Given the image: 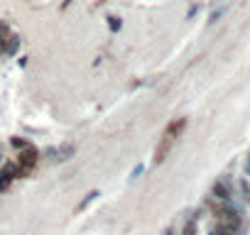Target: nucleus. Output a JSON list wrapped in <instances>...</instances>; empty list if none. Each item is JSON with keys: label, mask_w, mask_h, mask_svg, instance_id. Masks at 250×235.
Returning a JSON list of instances; mask_svg holds the SVG:
<instances>
[{"label": "nucleus", "mask_w": 250, "mask_h": 235, "mask_svg": "<svg viewBox=\"0 0 250 235\" xmlns=\"http://www.w3.org/2000/svg\"><path fill=\"white\" fill-rule=\"evenodd\" d=\"M15 162L20 164V169H22L25 174H30V172L40 164V150L30 145V147H25V150L18 152V159H15Z\"/></svg>", "instance_id": "f257e3e1"}, {"label": "nucleus", "mask_w": 250, "mask_h": 235, "mask_svg": "<svg viewBox=\"0 0 250 235\" xmlns=\"http://www.w3.org/2000/svg\"><path fill=\"white\" fill-rule=\"evenodd\" d=\"M172 147H174V137H169V135H162V140H160V145L155 147V157H152V162H155V167L157 164H162L167 157H169V152H172Z\"/></svg>", "instance_id": "f03ea898"}, {"label": "nucleus", "mask_w": 250, "mask_h": 235, "mask_svg": "<svg viewBox=\"0 0 250 235\" xmlns=\"http://www.w3.org/2000/svg\"><path fill=\"white\" fill-rule=\"evenodd\" d=\"M211 194H213V198H216V201H230V198H233V191H230V186H228V181H226V179L216 181V184L211 186Z\"/></svg>", "instance_id": "7ed1b4c3"}, {"label": "nucleus", "mask_w": 250, "mask_h": 235, "mask_svg": "<svg viewBox=\"0 0 250 235\" xmlns=\"http://www.w3.org/2000/svg\"><path fill=\"white\" fill-rule=\"evenodd\" d=\"M47 155H57V157H54L57 162H69V159L76 155V145L66 142V145H62V147H57V150H47Z\"/></svg>", "instance_id": "20e7f679"}, {"label": "nucleus", "mask_w": 250, "mask_h": 235, "mask_svg": "<svg viewBox=\"0 0 250 235\" xmlns=\"http://www.w3.org/2000/svg\"><path fill=\"white\" fill-rule=\"evenodd\" d=\"M187 123H189V120H187V118H177V120H172V123L167 125V130H165V135H169V137H174V140H177V137H179V135L184 133V128H187Z\"/></svg>", "instance_id": "39448f33"}, {"label": "nucleus", "mask_w": 250, "mask_h": 235, "mask_svg": "<svg viewBox=\"0 0 250 235\" xmlns=\"http://www.w3.org/2000/svg\"><path fill=\"white\" fill-rule=\"evenodd\" d=\"M3 172H5L10 179H22V176H27V174L20 169V164H18V162H10V164H5V167H3Z\"/></svg>", "instance_id": "423d86ee"}, {"label": "nucleus", "mask_w": 250, "mask_h": 235, "mask_svg": "<svg viewBox=\"0 0 250 235\" xmlns=\"http://www.w3.org/2000/svg\"><path fill=\"white\" fill-rule=\"evenodd\" d=\"M18 49H20V35H8V52H5V57H15L18 54Z\"/></svg>", "instance_id": "0eeeda50"}, {"label": "nucleus", "mask_w": 250, "mask_h": 235, "mask_svg": "<svg viewBox=\"0 0 250 235\" xmlns=\"http://www.w3.org/2000/svg\"><path fill=\"white\" fill-rule=\"evenodd\" d=\"M238 191H240L243 201H245V203H250V179L240 176V179H238Z\"/></svg>", "instance_id": "6e6552de"}, {"label": "nucleus", "mask_w": 250, "mask_h": 235, "mask_svg": "<svg viewBox=\"0 0 250 235\" xmlns=\"http://www.w3.org/2000/svg\"><path fill=\"white\" fill-rule=\"evenodd\" d=\"M182 235H199V220L191 215L187 223H184V228H182Z\"/></svg>", "instance_id": "1a4fd4ad"}, {"label": "nucleus", "mask_w": 250, "mask_h": 235, "mask_svg": "<svg viewBox=\"0 0 250 235\" xmlns=\"http://www.w3.org/2000/svg\"><path fill=\"white\" fill-rule=\"evenodd\" d=\"M98 196H101V191H96V189H93V191H88V194L83 196V201H81V203L76 206V211H83V208H86V206H88L91 201H96Z\"/></svg>", "instance_id": "9d476101"}, {"label": "nucleus", "mask_w": 250, "mask_h": 235, "mask_svg": "<svg viewBox=\"0 0 250 235\" xmlns=\"http://www.w3.org/2000/svg\"><path fill=\"white\" fill-rule=\"evenodd\" d=\"M208 235H235V233H233L230 228H226L223 223H216V225L208 230Z\"/></svg>", "instance_id": "9b49d317"}, {"label": "nucleus", "mask_w": 250, "mask_h": 235, "mask_svg": "<svg viewBox=\"0 0 250 235\" xmlns=\"http://www.w3.org/2000/svg\"><path fill=\"white\" fill-rule=\"evenodd\" d=\"M105 20H108V30H110V32H120V27H123V20H120V18L108 15Z\"/></svg>", "instance_id": "f8f14e48"}, {"label": "nucleus", "mask_w": 250, "mask_h": 235, "mask_svg": "<svg viewBox=\"0 0 250 235\" xmlns=\"http://www.w3.org/2000/svg\"><path fill=\"white\" fill-rule=\"evenodd\" d=\"M10 145L20 152V150H25V147H30V142L25 140V137H10Z\"/></svg>", "instance_id": "ddd939ff"}, {"label": "nucleus", "mask_w": 250, "mask_h": 235, "mask_svg": "<svg viewBox=\"0 0 250 235\" xmlns=\"http://www.w3.org/2000/svg\"><path fill=\"white\" fill-rule=\"evenodd\" d=\"M10 184H13V179H10L5 172H0V194L8 191V189H10Z\"/></svg>", "instance_id": "4468645a"}, {"label": "nucleus", "mask_w": 250, "mask_h": 235, "mask_svg": "<svg viewBox=\"0 0 250 235\" xmlns=\"http://www.w3.org/2000/svg\"><path fill=\"white\" fill-rule=\"evenodd\" d=\"M143 172H145V167H143V164H138V167L130 172V181H135L138 176H143Z\"/></svg>", "instance_id": "2eb2a0df"}, {"label": "nucleus", "mask_w": 250, "mask_h": 235, "mask_svg": "<svg viewBox=\"0 0 250 235\" xmlns=\"http://www.w3.org/2000/svg\"><path fill=\"white\" fill-rule=\"evenodd\" d=\"M8 35H10V25L0 20V37H8Z\"/></svg>", "instance_id": "dca6fc26"}, {"label": "nucleus", "mask_w": 250, "mask_h": 235, "mask_svg": "<svg viewBox=\"0 0 250 235\" xmlns=\"http://www.w3.org/2000/svg\"><path fill=\"white\" fill-rule=\"evenodd\" d=\"M8 52V37H0V57H5Z\"/></svg>", "instance_id": "f3484780"}, {"label": "nucleus", "mask_w": 250, "mask_h": 235, "mask_svg": "<svg viewBox=\"0 0 250 235\" xmlns=\"http://www.w3.org/2000/svg\"><path fill=\"white\" fill-rule=\"evenodd\" d=\"M223 13H226V10H223V8H221V10H216V13H211V18H208V22H211V25H213V22H216V20H218V18H221V15H223Z\"/></svg>", "instance_id": "a211bd4d"}, {"label": "nucleus", "mask_w": 250, "mask_h": 235, "mask_svg": "<svg viewBox=\"0 0 250 235\" xmlns=\"http://www.w3.org/2000/svg\"><path fill=\"white\" fill-rule=\"evenodd\" d=\"M245 174H248V176H250V157H248V159H245Z\"/></svg>", "instance_id": "6ab92c4d"}, {"label": "nucleus", "mask_w": 250, "mask_h": 235, "mask_svg": "<svg viewBox=\"0 0 250 235\" xmlns=\"http://www.w3.org/2000/svg\"><path fill=\"white\" fill-rule=\"evenodd\" d=\"M162 235H174V228H165V233Z\"/></svg>", "instance_id": "aec40b11"}]
</instances>
